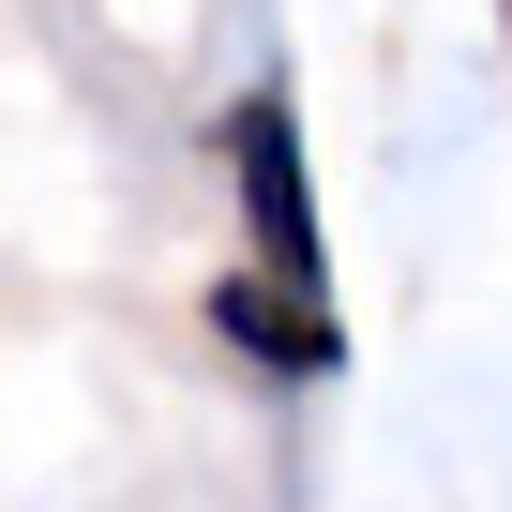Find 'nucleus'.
<instances>
[{"label": "nucleus", "instance_id": "obj_1", "mask_svg": "<svg viewBox=\"0 0 512 512\" xmlns=\"http://www.w3.org/2000/svg\"><path fill=\"white\" fill-rule=\"evenodd\" d=\"M211 166H226V196H241V272H272V287H317L332 302V226H317V166H302V106L287 91H241L226 121H211Z\"/></svg>", "mask_w": 512, "mask_h": 512}, {"label": "nucleus", "instance_id": "obj_2", "mask_svg": "<svg viewBox=\"0 0 512 512\" xmlns=\"http://www.w3.org/2000/svg\"><path fill=\"white\" fill-rule=\"evenodd\" d=\"M211 347H241L256 377H347V317L272 272H211Z\"/></svg>", "mask_w": 512, "mask_h": 512}, {"label": "nucleus", "instance_id": "obj_3", "mask_svg": "<svg viewBox=\"0 0 512 512\" xmlns=\"http://www.w3.org/2000/svg\"><path fill=\"white\" fill-rule=\"evenodd\" d=\"M497 31H512V0H497Z\"/></svg>", "mask_w": 512, "mask_h": 512}]
</instances>
